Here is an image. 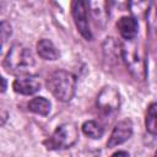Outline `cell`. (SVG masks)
Wrapping results in <instances>:
<instances>
[{
  "label": "cell",
  "mask_w": 157,
  "mask_h": 157,
  "mask_svg": "<svg viewBox=\"0 0 157 157\" xmlns=\"http://www.w3.org/2000/svg\"><path fill=\"white\" fill-rule=\"evenodd\" d=\"M37 53L44 60H56L59 58V52L54 43L45 38L37 43Z\"/></svg>",
  "instance_id": "8fae6325"
},
{
  "label": "cell",
  "mask_w": 157,
  "mask_h": 157,
  "mask_svg": "<svg viewBox=\"0 0 157 157\" xmlns=\"http://www.w3.org/2000/svg\"><path fill=\"white\" fill-rule=\"evenodd\" d=\"M117 28L123 37V39H132L137 36L139 23L135 17L131 16H123L117 22Z\"/></svg>",
  "instance_id": "30bf717a"
},
{
  "label": "cell",
  "mask_w": 157,
  "mask_h": 157,
  "mask_svg": "<svg viewBox=\"0 0 157 157\" xmlns=\"http://www.w3.org/2000/svg\"><path fill=\"white\" fill-rule=\"evenodd\" d=\"M113 156H129V153L126 151H117L113 153Z\"/></svg>",
  "instance_id": "d6986e66"
},
{
  "label": "cell",
  "mask_w": 157,
  "mask_h": 157,
  "mask_svg": "<svg viewBox=\"0 0 157 157\" xmlns=\"http://www.w3.org/2000/svg\"><path fill=\"white\" fill-rule=\"evenodd\" d=\"M112 2L114 4V6H117L120 10H125L130 5V0H112Z\"/></svg>",
  "instance_id": "ac0fdd59"
},
{
  "label": "cell",
  "mask_w": 157,
  "mask_h": 157,
  "mask_svg": "<svg viewBox=\"0 0 157 157\" xmlns=\"http://www.w3.org/2000/svg\"><path fill=\"white\" fill-rule=\"evenodd\" d=\"M1 82H2L1 91H2V92H5V90H6V80H5V77H1Z\"/></svg>",
  "instance_id": "ffe728a7"
},
{
  "label": "cell",
  "mask_w": 157,
  "mask_h": 157,
  "mask_svg": "<svg viewBox=\"0 0 157 157\" xmlns=\"http://www.w3.org/2000/svg\"><path fill=\"white\" fill-rule=\"evenodd\" d=\"M145 126L151 135H157V103L153 102L147 107L145 115Z\"/></svg>",
  "instance_id": "5bb4252c"
},
{
  "label": "cell",
  "mask_w": 157,
  "mask_h": 157,
  "mask_svg": "<svg viewBox=\"0 0 157 157\" xmlns=\"http://www.w3.org/2000/svg\"><path fill=\"white\" fill-rule=\"evenodd\" d=\"M131 135H132V121L130 119H124V120L119 121L114 126V129L109 136V140L107 142L108 148H112V147L124 144L125 141H128L131 137Z\"/></svg>",
  "instance_id": "52a82bcc"
},
{
  "label": "cell",
  "mask_w": 157,
  "mask_h": 157,
  "mask_svg": "<svg viewBox=\"0 0 157 157\" xmlns=\"http://www.w3.org/2000/svg\"><path fill=\"white\" fill-rule=\"evenodd\" d=\"M82 132L91 139H101L104 130L99 123L94 120H87L82 124Z\"/></svg>",
  "instance_id": "9a60e30c"
},
{
  "label": "cell",
  "mask_w": 157,
  "mask_h": 157,
  "mask_svg": "<svg viewBox=\"0 0 157 157\" xmlns=\"http://www.w3.org/2000/svg\"><path fill=\"white\" fill-rule=\"evenodd\" d=\"M10 36H11V26L6 21H2L1 22V40H2V44L6 42V39Z\"/></svg>",
  "instance_id": "e0dca14e"
},
{
  "label": "cell",
  "mask_w": 157,
  "mask_h": 157,
  "mask_svg": "<svg viewBox=\"0 0 157 157\" xmlns=\"http://www.w3.org/2000/svg\"><path fill=\"white\" fill-rule=\"evenodd\" d=\"M78 139L77 126L72 123H64L55 129L52 137H49L44 144L48 150L69 148Z\"/></svg>",
  "instance_id": "277c9868"
},
{
  "label": "cell",
  "mask_w": 157,
  "mask_h": 157,
  "mask_svg": "<svg viewBox=\"0 0 157 157\" xmlns=\"http://www.w3.org/2000/svg\"><path fill=\"white\" fill-rule=\"evenodd\" d=\"M88 10L94 20V22L104 27L109 18L108 0H88Z\"/></svg>",
  "instance_id": "9c48e42d"
},
{
  "label": "cell",
  "mask_w": 157,
  "mask_h": 157,
  "mask_svg": "<svg viewBox=\"0 0 157 157\" xmlns=\"http://www.w3.org/2000/svg\"><path fill=\"white\" fill-rule=\"evenodd\" d=\"M28 110L39 115H48L50 112V102L44 97H34L28 102Z\"/></svg>",
  "instance_id": "4fadbf2b"
},
{
  "label": "cell",
  "mask_w": 157,
  "mask_h": 157,
  "mask_svg": "<svg viewBox=\"0 0 157 157\" xmlns=\"http://www.w3.org/2000/svg\"><path fill=\"white\" fill-rule=\"evenodd\" d=\"M12 88L16 93L29 96L34 94L40 90V81L37 76H25V77H18L13 81Z\"/></svg>",
  "instance_id": "ba28073f"
},
{
  "label": "cell",
  "mask_w": 157,
  "mask_h": 157,
  "mask_svg": "<svg viewBox=\"0 0 157 157\" xmlns=\"http://www.w3.org/2000/svg\"><path fill=\"white\" fill-rule=\"evenodd\" d=\"M47 87L56 99L69 102L75 94L76 76L65 70H56L48 77Z\"/></svg>",
  "instance_id": "7a4b0ae2"
},
{
  "label": "cell",
  "mask_w": 157,
  "mask_h": 157,
  "mask_svg": "<svg viewBox=\"0 0 157 157\" xmlns=\"http://www.w3.org/2000/svg\"><path fill=\"white\" fill-rule=\"evenodd\" d=\"M72 16L75 25L77 27V31L80 34L86 39L91 40L92 39V33L90 29V25L87 21V7L83 0H76L72 7Z\"/></svg>",
  "instance_id": "8992f818"
},
{
  "label": "cell",
  "mask_w": 157,
  "mask_h": 157,
  "mask_svg": "<svg viewBox=\"0 0 157 157\" xmlns=\"http://www.w3.org/2000/svg\"><path fill=\"white\" fill-rule=\"evenodd\" d=\"M103 53H104V58L109 63H117L118 56L119 55L121 56V43H118L112 37L105 38L103 43Z\"/></svg>",
  "instance_id": "7c38bea8"
},
{
  "label": "cell",
  "mask_w": 157,
  "mask_h": 157,
  "mask_svg": "<svg viewBox=\"0 0 157 157\" xmlns=\"http://www.w3.org/2000/svg\"><path fill=\"white\" fill-rule=\"evenodd\" d=\"M152 0H130L129 9L135 16H144L148 12Z\"/></svg>",
  "instance_id": "2e32d148"
},
{
  "label": "cell",
  "mask_w": 157,
  "mask_h": 157,
  "mask_svg": "<svg viewBox=\"0 0 157 157\" xmlns=\"http://www.w3.org/2000/svg\"><path fill=\"white\" fill-rule=\"evenodd\" d=\"M155 155H156V156H157V151H156V153H155Z\"/></svg>",
  "instance_id": "44dd1931"
},
{
  "label": "cell",
  "mask_w": 157,
  "mask_h": 157,
  "mask_svg": "<svg viewBox=\"0 0 157 157\" xmlns=\"http://www.w3.org/2000/svg\"><path fill=\"white\" fill-rule=\"evenodd\" d=\"M120 94L114 87H104L97 96V107L105 114L117 112L120 107Z\"/></svg>",
  "instance_id": "5b68a950"
},
{
  "label": "cell",
  "mask_w": 157,
  "mask_h": 157,
  "mask_svg": "<svg viewBox=\"0 0 157 157\" xmlns=\"http://www.w3.org/2000/svg\"><path fill=\"white\" fill-rule=\"evenodd\" d=\"M137 38L124 39L121 43V58L136 81H144L147 75V64H146V52L144 45L140 44Z\"/></svg>",
  "instance_id": "6da1fadb"
},
{
  "label": "cell",
  "mask_w": 157,
  "mask_h": 157,
  "mask_svg": "<svg viewBox=\"0 0 157 157\" xmlns=\"http://www.w3.org/2000/svg\"><path fill=\"white\" fill-rule=\"evenodd\" d=\"M2 66L11 74H27L34 66V59L28 48L17 43L10 48L4 59Z\"/></svg>",
  "instance_id": "3957f363"
}]
</instances>
